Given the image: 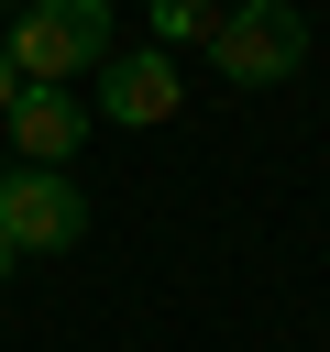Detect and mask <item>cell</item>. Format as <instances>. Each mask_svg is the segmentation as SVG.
Masks as SVG:
<instances>
[{"label": "cell", "mask_w": 330, "mask_h": 352, "mask_svg": "<svg viewBox=\"0 0 330 352\" xmlns=\"http://www.w3.org/2000/svg\"><path fill=\"white\" fill-rule=\"evenodd\" d=\"M0 55L22 88H77L110 66V0H22L0 22Z\"/></svg>", "instance_id": "obj_1"}, {"label": "cell", "mask_w": 330, "mask_h": 352, "mask_svg": "<svg viewBox=\"0 0 330 352\" xmlns=\"http://www.w3.org/2000/svg\"><path fill=\"white\" fill-rule=\"evenodd\" d=\"M209 66H220L231 88H275V77H297V66H308V22H297V0H220Z\"/></svg>", "instance_id": "obj_2"}, {"label": "cell", "mask_w": 330, "mask_h": 352, "mask_svg": "<svg viewBox=\"0 0 330 352\" xmlns=\"http://www.w3.org/2000/svg\"><path fill=\"white\" fill-rule=\"evenodd\" d=\"M0 242L33 264V253H77L88 242V187L77 176H44V165H22V176H0Z\"/></svg>", "instance_id": "obj_3"}, {"label": "cell", "mask_w": 330, "mask_h": 352, "mask_svg": "<svg viewBox=\"0 0 330 352\" xmlns=\"http://www.w3.org/2000/svg\"><path fill=\"white\" fill-rule=\"evenodd\" d=\"M88 99H99V121L154 132V121H176V99H187V88H176V55H154V44H143V55H110V66L88 77Z\"/></svg>", "instance_id": "obj_4"}, {"label": "cell", "mask_w": 330, "mask_h": 352, "mask_svg": "<svg viewBox=\"0 0 330 352\" xmlns=\"http://www.w3.org/2000/svg\"><path fill=\"white\" fill-rule=\"evenodd\" d=\"M0 132H11V154H22V165L66 176V154L88 143V99H77V88H22V99L0 110Z\"/></svg>", "instance_id": "obj_5"}, {"label": "cell", "mask_w": 330, "mask_h": 352, "mask_svg": "<svg viewBox=\"0 0 330 352\" xmlns=\"http://www.w3.org/2000/svg\"><path fill=\"white\" fill-rule=\"evenodd\" d=\"M143 22H154V55H187L220 33V0H143Z\"/></svg>", "instance_id": "obj_6"}, {"label": "cell", "mask_w": 330, "mask_h": 352, "mask_svg": "<svg viewBox=\"0 0 330 352\" xmlns=\"http://www.w3.org/2000/svg\"><path fill=\"white\" fill-rule=\"evenodd\" d=\"M11 99H22V77H11V55H0V110H11Z\"/></svg>", "instance_id": "obj_7"}, {"label": "cell", "mask_w": 330, "mask_h": 352, "mask_svg": "<svg viewBox=\"0 0 330 352\" xmlns=\"http://www.w3.org/2000/svg\"><path fill=\"white\" fill-rule=\"evenodd\" d=\"M11 264H22V253H11V242H0V275H11Z\"/></svg>", "instance_id": "obj_8"}, {"label": "cell", "mask_w": 330, "mask_h": 352, "mask_svg": "<svg viewBox=\"0 0 330 352\" xmlns=\"http://www.w3.org/2000/svg\"><path fill=\"white\" fill-rule=\"evenodd\" d=\"M11 11H22V0H11Z\"/></svg>", "instance_id": "obj_9"}]
</instances>
